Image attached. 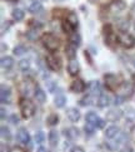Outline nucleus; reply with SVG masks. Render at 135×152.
Listing matches in <instances>:
<instances>
[{
	"label": "nucleus",
	"mask_w": 135,
	"mask_h": 152,
	"mask_svg": "<svg viewBox=\"0 0 135 152\" xmlns=\"http://www.w3.org/2000/svg\"><path fill=\"white\" fill-rule=\"evenodd\" d=\"M19 108H20V112H21V115H23L24 118H30L31 116L34 115V112H35L34 103L31 101H29V99H26V98L20 101Z\"/></svg>",
	"instance_id": "f257e3e1"
},
{
	"label": "nucleus",
	"mask_w": 135,
	"mask_h": 152,
	"mask_svg": "<svg viewBox=\"0 0 135 152\" xmlns=\"http://www.w3.org/2000/svg\"><path fill=\"white\" fill-rule=\"evenodd\" d=\"M41 42H43V45H44L48 50L50 52H55L58 48H59V40L55 35H53L50 33L44 34L41 38Z\"/></svg>",
	"instance_id": "f03ea898"
},
{
	"label": "nucleus",
	"mask_w": 135,
	"mask_h": 152,
	"mask_svg": "<svg viewBox=\"0 0 135 152\" xmlns=\"http://www.w3.org/2000/svg\"><path fill=\"white\" fill-rule=\"evenodd\" d=\"M123 83V79L120 75H116V74H106L105 75V86H106V88L108 89H110V91H116L119 87H120V84Z\"/></svg>",
	"instance_id": "7ed1b4c3"
},
{
	"label": "nucleus",
	"mask_w": 135,
	"mask_h": 152,
	"mask_svg": "<svg viewBox=\"0 0 135 152\" xmlns=\"http://www.w3.org/2000/svg\"><path fill=\"white\" fill-rule=\"evenodd\" d=\"M118 40L124 48H133L135 45V38L131 34L125 33V31L118 35Z\"/></svg>",
	"instance_id": "20e7f679"
},
{
	"label": "nucleus",
	"mask_w": 135,
	"mask_h": 152,
	"mask_svg": "<svg viewBox=\"0 0 135 152\" xmlns=\"http://www.w3.org/2000/svg\"><path fill=\"white\" fill-rule=\"evenodd\" d=\"M86 121L93 124L94 127H98V128H103L105 126L104 119H101L99 116H96V113H94V112H89L88 115H86Z\"/></svg>",
	"instance_id": "39448f33"
},
{
	"label": "nucleus",
	"mask_w": 135,
	"mask_h": 152,
	"mask_svg": "<svg viewBox=\"0 0 135 152\" xmlns=\"http://www.w3.org/2000/svg\"><path fill=\"white\" fill-rule=\"evenodd\" d=\"M126 8V4L123 1V0H114L111 1L110 5H109V12L113 13V14H118V13H121L124 9Z\"/></svg>",
	"instance_id": "423d86ee"
},
{
	"label": "nucleus",
	"mask_w": 135,
	"mask_h": 152,
	"mask_svg": "<svg viewBox=\"0 0 135 152\" xmlns=\"http://www.w3.org/2000/svg\"><path fill=\"white\" fill-rule=\"evenodd\" d=\"M12 99V89L9 86L1 84V92H0V101L1 103H10Z\"/></svg>",
	"instance_id": "0eeeda50"
},
{
	"label": "nucleus",
	"mask_w": 135,
	"mask_h": 152,
	"mask_svg": "<svg viewBox=\"0 0 135 152\" xmlns=\"http://www.w3.org/2000/svg\"><path fill=\"white\" fill-rule=\"evenodd\" d=\"M46 64L53 70H59L61 68V62L56 56H48L46 57Z\"/></svg>",
	"instance_id": "6e6552de"
},
{
	"label": "nucleus",
	"mask_w": 135,
	"mask_h": 152,
	"mask_svg": "<svg viewBox=\"0 0 135 152\" xmlns=\"http://www.w3.org/2000/svg\"><path fill=\"white\" fill-rule=\"evenodd\" d=\"M17 138H18L19 142L24 143V145H28V147L31 148L30 136H29V133H28V131H26V129H24V128L19 129V132H18V134H17Z\"/></svg>",
	"instance_id": "1a4fd4ad"
},
{
	"label": "nucleus",
	"mask_w": 135,
	"mask_h": 152,
	"mask_svg": "<svg viewBox=\"0 0 135 152\" xmlns=\"http://www.w3.org/2000/svg\"><path fill=\"white\" fill-rule=\"evenodd\" d=\"M20 91H21V93H23L24 96H31V94H33V92L36 91V88H35L34 83H31L30 80H26V82L21 83Z\"/></svg>",
	"instance_id": "9d476101"
},
{
	"label": "nucleus",
	"mask_w": 135,
	"mask_h": 152,
	"mask_svg": "<svg viewBox=\"0 0 135 152\" xmlns=\"http://www.w3.org/2000/svg\"><path fill=\"white\" fill-rule=\"evenodd\" d=\"M104 37H105V43H106V44L113 47L114 42L116 40V38L114 37V34H113V30H111V26L110 25L104 26Z\"/></svg>",
	"instance_id": "9b49d317"
},
{
	"label": "nucleus",
	"mask_w": 135,
	"mask_h": 152,
	"mask_svg": "<svg viewBox=\"0 0 135 152\" xmlns=\"http://www.w3.org/2000/svg\"><path fill=\"white\" fill-rule=\"evenodd\" d=\"M121 116H123V112L120 110H110L106 112V121L116 122L121 118Z\"/></svg>",
	"instance_id": "f8f14e48"
},
{
	"label": "nucleus",
	"mask_w": 135,
	"mask_h": 152,
	"mask_svg": "<svg viewBox=\"0 0 135 152\" xmlns=\"http://www.w3.org/2000/svg\"><path fill=\"white\" fill-rule=\"evenodd\" d=\"M70 89H71L74 93H82L85 89V83L82 79H75L71 83V86H70Z\"/></svg>",
	"instance_id": "ddd939ff"
},
{
	"label": "nucleus",
	"mask_w": 135,
	"mask_h": 152,
	"mask_svg": "<svg viewBox=\"0 0 135 152\" xmlns=\"http://www.w3.org/2000/svg\"><path fill=\"white\" fill-rule=\"evenodd\" d=\"M66 116L71 122H78L80 119V112L77 108H69L66 111Z\"/></svg>",
	"instance_id": "4468645a"
},
{
	"label": "nucleus",
	"mask_w": 135,
	"mask_h": 152,
	"mask_svg": "<svg viewBox=\"0 0 135 152\" xmlns=\"http://www.w3.org/2000/svg\"><path fill=\"white\" fill-rule=\"evenodd\" d=\"M89 88H90V94L91 96H96V94H101V87L100 83L98 80H93L90 84H89Z\"/></svg>",
	"instance_id": "2eb2a0df"
},
{
	"label": "nucleus",
	"mask_w": 135,
	"mask_h": 152,
	"mask_svg": "<svg viewBox=\"0 0 135 152\" xmlns=\"http://www.w3.org/2000/svg\"><path fill=\"white\" fill-rule=\"evenodd\" d=\"M64 134H65L69 140H75L79 137V131H78V128H75V127H70V128L64 129Z\"/></svg>",
	"instance_id": "dca6fc26"
},
{
	"label": "nucleus",
	"mask_w": 135,
	"mask_h": 152,
	"mask_svg": "<svg viewBox=\"0 0 135 152\" xmlns=\"http://www.w3.org/2000/svg\"><path fill=\"white\" fill-rule=\"evenodd\" d=\"M29 12L31 14H39L43 12V5L40 1H38V0H34L33 3H31V5L29 7Z\"/></svg>",
	"instance_id": "f3484780"
},
{
	"label": "nucleus",
	"mask_w": 135,
	"mask_h": 152,
	"mask_svg": "<svg viewBox=\"0 0 135 152\" xmlns=\"http://www.w3.org/2000/svg\"><path fill=\"white\" fill-rule=\"evenodd\" d=\"M68 70H69V73L71 75H77L79 73V63H78V61L71 59L70 63H69V66H68Z\"/></svg>",
	"instance_id": "a211bd4d"
},
{
	"label": "nucleus",
	"mask_w": 135,
	"mask_h": 152,
	"mask_svg": "<svg viewBox=\"0 0 135 152\" xmlns=\"http://www.w3.org/2000/svg\"><path fill=\"white\" fill-rule=\"evenodd\" d=\"M119 132H120L119 127H116V126H110V127L106 128V131H105V137H108V138H114V137H116V136L119 134Z\"/></svg>",
	"instance_id": "6ab92c4d"
},
{
	"label": "nucleus",
	"mask_w": 135,
	"mask_h": 152,
	"mask_svg": "<svg viewBox=\"0 0 135 152\" xmlns=\"http://www.w3.org/2000/svg\"><path fill=\"white\" fill-rule=\"evenodd\" d=\"M54 103H55V106L58 108H61L65 106V103H66V98H65V96H64L63 93H58L55 96V98H54Z\"/></svg>",
	"instance_id": "aec40b11"
},
{
	"label": "nucleus",
	"mask_w": 135,
	"mask_h": 152,
	"mask_svg": "<svg viewBox=\"0 0 135 152\" xmlns=\"http://www.w3.org/2000/svg\"><path fill=\"white\" fill-rule=\"evenodd\" d=\"M0 64H1V68H4V69H10V68L14 66V59H13L12 57H3Z\"/></svg>",
	"instance_id": "412c9836"
},
{
	"label": "nucleus",
	"mask_w": 135,
	"mask_h": 152,
	"mask_svg": "<svg viewBox=\"0 0 135 152\" xmlns=\"http://www.w3.org/2000/svg\"><path fill=\"white\" fill-rule=\"evenodd\" d=\"M69 42H70L71 45L79 47L80 44H82V38H80V35L78 33H71L70 34V38H69Z\"/></svg>",
	"instance_id": "4be33fe9"
},
{
	"label": "nucleus",
	"mask_w": 135,
	"mask_h": 152,
	"mask_svg": "<svg viewBox=\"0 0 135 152\" xmlns=\"http://www.w3.org/2000/svg\"><path fill=\"white\" fill-rule=\"evenodd\" d=\"M110 101L111 99L108 94H100L99 99H98V104H99V107H106L110 104Z\"/></svg>",
	"instance_id": "5701e85b"
},
{
	"label": "nucleus",
	"mask_w": 135,
	"mask_h": 152,
	"mask_svg": "<svg viewBox=\"0 0 135 152\" xmlns=\"http://www.w3.org/2000/svg\"><path fill=\"white\" fill-rule=\"evenodd\" d=\"M35 98H36V101L39 102V103H44L46 101L45 92L43 91V89H40V88H36V91H35Z\"/></svg>",
	"instance_id": "b1692460"
},
{
	"label": "nucleus",
	"mask_w": 135,
	"mask_h": 152,
	"mask_svg": "<svg viewBox=\"0 0 135 152\" xmlns=\"http://www.w3.org/2000/svg\"><path fill=\"white\" fill-rule=\"evenodd\" d=\"M58 141H59V133L53 129V131H50V133H49V142L53 147H55L58 145Z\"/></svg>",
	"instance_id": "393cba45"
},
{
	"label": "nucleus",
	"mask_w": 135,
	"mask_h": 152,
	"mask_svg": "<svg viewBox=\"0 0 135 152\" xmlns=\"http://www.w3.org/2000/svg\"><path fill=\"white\" fill-rule=\"evenodd\" d=\"M123 92H124V97H130L133 94V87L130 83L128 82H124L123 83Z\"/></svg>",
	"instance_id": "a878e982"
},
{
	"label": "nucleus",
	"mask_w": 135,
	"mask_h": 152,
	"mask_svg": "<svg viewBox=\"0 0 135 152\" xmlns=\"http://www.w3.org/2000/svg\"><path fill=\"white\" fill-rule=\"evenodd\" d=\"M77 47H74V45H71L70 44L69 47H66V49H65V54H66V57L69 58V59H74L75 58V56H77Z\"/></svg>",
	"instance_id": "bb28decb"
},
{
	"label": "nucleus",
	"mask_w": 135,
	"mask_h": 152,
	"mask_svg": "<svg viewBox=\"0 0 135 152\" xmlns=\"http://www.w3.org/2000/svg\"><path fill=\"white\" fill-rule=\"evenodd\" d=\"M12 15H13V18H14V20H17V21H19V20H23L24 19V12L21 9H14L13 10V13H12Z\"/></svg>",
	"instance_id": "cd10ccee"
},
{
	"label": "nucleus",
	"mask_w": 135,
	"mask_h": 152,
	"mask_svg": "<svg viewBox=\"0 0 135 152\" xmlns=\"http://www.w3.org/2000/svg\"><path fill=\"white\" fill-rule=\"evenodd\" d=\"M74 28H75V26L71 24V23H70V21L66 19L65 21H63V29L64 30H65L66 31V33H69V34H71L73 33V31H74Z\"/></svg>",
	"instance_id": "c85d7f7f"
},
{
	"label": "nucleus",
	"mask_w": 135,
	"mask_h": 152,
	"mask_svg": "<svg viewBox=\"0 0 135 152\" xmlns=\"http://www.w3.org/2000/svg\"><path fill=\"white\" fill-rule=\"evenodd\" d=\"M79 103L82 106H90V104H93V97H91V94L85 96L84 98H82L79 101Z\"/></svg>",
	"instance_id": "c756f323"
},
{
	"label": "nucleus",
	"mask_w": 135,
	"mask_h": 152,
	"mask_svg": "<svg viewBox=\"0 0 135 152\" xmlns=\"http://www.w3.org/2000/svg\"><path fill=\"white\" fill-rule=\"evenodd\" d=\"M1 137L4 138V140H6V141H9L10 138H12V133H10V129L8 128V127H1Z\"/></svg>",
	"instance_id": "7c9ffc66"
},
{
	"label": "nucleus",
	"mask_w": 135,
	"mask_h": 152,
	"mask_svg": "<svg viewBox=\"0 0 135 152\" xmlns=\"http://www.w3.org/2000/svg\"><path fill=\"white\" fill-rule=\"evenodd\" d=\"M26 48L24 47V45H17L14 48V54L15 56H23V54H25L26 53Z\"/></svg>",
	"instance_id": "2f4dec72"
},
{
	"label": "nucleus",
	"mask_w": 135,
	"mask_h": 152,
	"mask_svg": "<svg viewBox=\"0 0 135 152\" xmlns=\"http://www.w3.org/2000/svg\"><path fill=\"white\" fill-rule=\"evenodd\" d=\"M66 19H68L74 26H77V25H78V17H77V14H75V13H69Z\"/></svg>",
	"instance_id": "473e14b6"
},
{
	"label": "nucleus",
	"mask_w": 135,
	"mask_h": 152,
	"mask_svg": "<svg viewBox=\"0 0 135 152\" xmlns=\"http://www.w3.org/2000/svg\"><path fill=\"white\" fill-rule=\"evenodd\" d=\"M58 121H59V117L55 115V113H53V115H50L48 117V123H49L50 126H55L58 123Z\"/></svg>",
	"instance_id": "72a5a7b5"
},
{
	"label": "nucleus",
	"mask_w": 135,
	"mask_h": 152,
	"mask_svg": "<svg viewBox=\"0 0 135 152\" xmlns=\"http://www.w3.org/2000/svg\"><path fill=\"white\" fill-rule=\"evenodd\" d=\"M118 26L120 28L121 30H126L129 28V21L126 19H120L118 21Z\"/></svg>",
	"instance_id": "f704fd0d"
},
{
	"label": "nucleus",
	"mask_w": 135,
	"mask_h": 152,
	"mask_svg": "<svg viewBox=\"0 0 135 152\" xmlns=\"http://www.w3.org/2000/svg\"><path fill=\"white\" fill-rule=\"evenodd\" d=\"M84 131H85V133L86 134H89V136H91V134H94V126L91 123H86L85 126H84Z\"/></svg>",
	"instance_id": "c9c22d12"
},
{
	"label": "nucleus",
	"mask_w": 135,
	"mask_h": 152,
	"mask_svg": "<svg viewBox=\"0 0 135 152\" xmlns=\"http://www.w3.org/2000/svg\"><path fill=\"white\" fill-rule=\"evenodd\" d=\"M19 68H20L21 70L29 69V68H30V62L26 61V59H23V61H20V63H19Z\"/></svg>",
	"instance_id": "e433bc0d"
},
{
	"label": "nucleus",
	"mask_w": 135,
	"mask_h": 152,
	"mask_svg": "<svg viewBox=\"0 0 135 152\" xmlns=\"http://www.w3.org/2000/svg\"><path fill=\"white\" fill-rule=\"evenodd\" d=\"M26 37L29 38L30 40H35L36 38H38V30L36 29H31L28 31V34H26Z\"/></svg>",
	"instance_id": "4c0bfd02"
},
{
	"label": "nucleus",
	"mask_w": 135,
	"mask_h": 152,
	"mask_svg": "<svg viewBox=\"0 0 135 152\" xmlns=\"http://www.w3.org/2000/svg\"><path fill=\"white\" fill-rule=\"evenodd\" d=\"M44 138H45V136L43 132H38L35 134V142L36 143H41V142H44Z\"/></svg>",
	"instance_id": "58836bf2"
},
{
	"label": "nucleus",
	"mask_w": 135,
	"mask_h": 152,
	"mask_svg": "<svg viewBox=\"0 0 135 152\" xmlns=\"http://www.w3.org/2000/svg\"><path fill=\"white\" fill-rule=\"evenodd\" d=\"M74 146L70 142H65L64 143V152H74Z\"/></svg>",
	"instance_id": "ea45409f"
},
{
	"label": "nucleus",
	"mask_w": 135,
	"mask_h": 152,
	"mask_svg": "<svg viewBox=\"0 0 135 152\" xmlns=\"http://www.w3.org/2000/svg\"><path fill=\"white\" fill-rule=\"evenodd\" d=\"M124 98H125L124 96H116L115 99H114V101H115L114 103H115V104H121V103L124 102Z\"/></svg>",
	"instance_id": "a19ab883"
},
{
	"label": "nucleus",
	"mask_w": 135,
	"mask_h": 152,
	"mask_svg": "<svg viewBox=\"0 0 135 152\" xmlns=\"http://www.w3.org/2000/svg\"><path fill=\"white\" fill-rule=\"evenodd\" d=\"M10 122H12L13 124H18L19 123V117L17 115H12L10 116Z\"/></svg>",
	"instance_id": "79ce46f5"
},
{
	"label": "nucleus",
	"mask_w": 135,
	"mask_h": 152,
	"mask_svg": "<svg viewBox=\"0 0 135 152\" xmlns=\"http://www.w3.org/2000/svg\"><path fill=\"white\" fill-rule=\"evenodd\" d=\"M55 83H54V82H48V88H49V91L51 92V93H53V92H54V89H55Z\"/></svg>",
	"instance_id": "37998d69"
},
{
	"label": "nucleus",
	"mask_w": 135,
	"mask_h": 152,
	"mask_svg": "<svg viewBox=\"0 0 135 152\" xmlns=\"http://www.w3.org/2000/svg\"><path fill=\"white\" fill-rule=\"evenodd\" d=\"M9 26H10V23H4L3 24V26H1V34H4L5 31L9 29Z\"/></svg>",
	"instance_id": "c03bdc74"
},
{
	"label": "nucleus",
	"mask_w": 135,
	"mask_h": 152,
	"mask_svg": "<svg viewBox=\"0 0 135 152\" xmlns=\"http://www.w3.org/2000/svg\"><path fill=\"white\" fill-rule=\"evenodd\" d=\"M10 152H25L23 148H20V147H14L13 150H10Z\"/></svg>",
	"instance_id": "a18cd8bd"
},
{
	"label": "nucleus",
	"mask_w": 135,
	"mask_h": 152,
	"mask_svg": "<svg viewBox=\"0 0 135 152\" xmlns=\"http://www.w3.org/2000/svg\"><path fill=\"white\" fill-rule=\"evenodd\" d=\"M0 116H1V119H5V110L4 108L0 110Z\"/></svg>",
	"instance_id": "49530a36"
},
{
	"label": "nucleus",
	"mask_w": 135,
	"mask_h": 152,
	"mask_svg": "<svg viewBox=\"0 0 135 152\" xmlns=\"http://www.w3.org/2000/svg\"><path fill=\"white\" fill-rule=\"evenodd\" d=\"M74 152H84V150L82 147H75L74 148Z\"/></svg>",
	"instance_id": "de8ad7c7"
},
{
	"label": "nucleus",
	"mask_w": 135,
	"mask_h": 152,
	"mask_svg": "<svg viewBox=\"0 0 135 152\" xmlns=\"http://www.w3.org/2000/svg\"><path fill=\"white\" fill-rule=\"evenodd\" d=\"M38 152H46V148H44V147H39V148H38Z\"/></svg>",
	"instance_id": "09e8293b"
},
{
	"label": "nucleus",
	"mask_w": 135,
	"mask_h": 152,
	"mask_svg": "<svg viewBox=\"0 0 135 152\" xmlns=\"http://www.w3.org/2000/svg\"><path fill=\"white\" fill-rule=\"evenodd\" d=\"M6 1H10V3H17L18 0H6Z\"/></svg>",
	"instance_id": "8fccbe9b"
},
{
	"label": "nucleus",
	"mask_w": 135,
	"mask_h": 152,
	"mask_svg": "<svg viewBox=\"0 0 135 152\" xmlns=\"http://www.w3.org/2000/svg\"><path fill=\"white\" fill-rule=\"evenodd\" d=\"M133 80H134V84H135V73L133 74Z\"/></svg>",
	"instance_id": "3c124183"
},
{
	"label": "nucleus",
	"mask_w": 135,
	"mask_h": 152,
	"mask_svg": "<svg viewBox=\"0 0 135 152\" xmlns=\"http://www.w3.org/2000/svg\"><path fill=\"white\" fill-rule=\"evenodd\" d=\"M89 1H90V3H96L98 0H89Z\"/></svg>",
	"instance_id": "603ef678"
},
{
	"label": "nucleus",
	"mask_w": 135,
	"mask_h": 152,
	"mask_svg": "<svg viewBox=\"0 0 135 152\" xmlns=\"http://www.w3.org/2000/svg\"><path fill=\"white\" fill-rule=\"evenodd\" d=\"M54 1H64V0H54Z\"/></svg>",
	"instance_id": "864d4df0"
}]
</instances>
